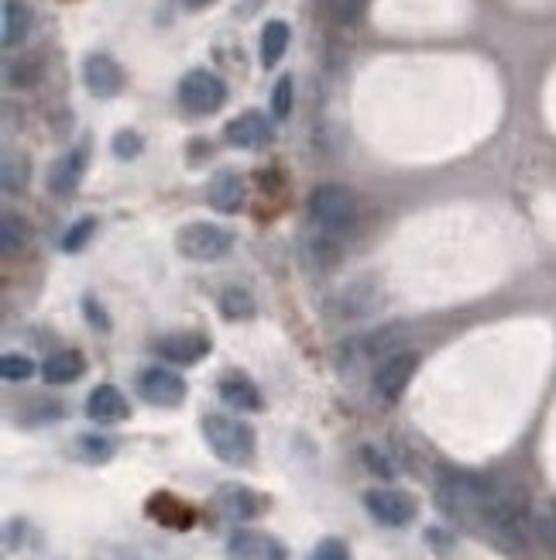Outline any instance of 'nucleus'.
Wrapping results in <instances>:
<instances>
[{
    "instance_id": "nucleus-1",
    "label": "nucleus",
    "mask_w": 556,
    "mask_h": 560,
    "mask_svg": "<svg viewBox=\"0 0 556 560\" xmlns=\"http://www.w3.org/2000/svg\"><path fill=\"white\" fill-rule=\"evenodd\" d=\"M203 437L210 444V450L223 464L244 468L255 458V430L237 417H223V412H210L203 420Z\"/></svg>"
},
{
    "instance_id": "nucleus-2",
    "label": "nucleus",
    "mask_w": 556,
    "mask_h": 560,
    "mask_svg": "<svg viewBox=\"0 0 556 560\" xmlns=\"http://www.w3.org/2000/svg\"><path fill=\"white\" fill-rule=\"evenodd\" d=\"M309 217H313V224L323 227V231L344 234L358 220V200L347 186H337V182L316 186V190L309 193Z\"/></svg>"
},
{
    "instance_id": "nucleus-3",
    "label": "nucleus",
    "mask_w": 556,
    "mask_h": 560,
    "mask_svg": "<svg viewBox=\"0 0 556 560\" xmlns=\"http://www.w3.org/2000/svg\"><path fill=\"white\" fill-rule=\"evenodd\" d=\"M491 485L474 474H447L437 485V502L453 520H481V509Z\"/></svg>"
},
{
    "instance_id": "nucleus-4",
    "label": "nucleus",
    "mask_w": 556,
    "mask_h": 560,
    "mask_svg": "<svg viewBox=\"0 0 556 560\" xmlns=\"http://www.w3.org/2000/svg\"><path fill=\"white\" fill-rule=\"evenodd\" d=\"M231 231H223L217 224H206V220H196V224H185L179 238H176V247L179 255L193 258V262H217L231 252Z\"/></svg>"
},
{
    "instance_id": "nucleus-5",
    "label": "nucleus",
    "mask_w": 556,
    "mask_h": 560,
    "mask_svg": "<svg viewBox=\"0 0 556 560\" xmlns=\"http://www.w3.org/2000/svg\"><path fill=\"white\" fill-rule=\"evenodd\" d=\"M223 100H227V87L210 69H193L179 82V103L190 114H214L223 107Z\"/></svg>"
},
{
    "instance_id": "nucleus-6",
    "label": "nucleus",
    "mask_w": 556,
    "mask_h": 560,
    "mask_svg": "<svg viewBox=\"0 0 556 560\" xmlns=\"http://www.w3.org/2000/svg\"><path fill=\"white\" fill-rule=\"evenodd\" d=\"M364 509L375 516V520L382 526H391V530H399V526H409L412 520H416V499H412L409 492H396V488H371L364 492Z\"/></svg>"
},
{
    "instance_id": "nucleus-7",
    "label": "nucleus",
    "mask_w": 556,
    "mask_h": 560,
    "mask_svg": "<svg viewBox=\"0 0 556 560\" xmlns=\"http://www.w3.org/2000/svg\"><path fill=\"white\" fill-rule=\"evenodd\" d=\"M416 368H419V355H416V351H396V355H388L375 368V392H378L385 403H399L402 392L412 382V376H416Z\"/></svg>"
},
{
    "instance_id": "nucleus-8",
    "label": "nucleus",
    "mask_w": 556,
    "mask_h": 560,
    "mask_svg": "<svg viewBox=\"0 0 556 560\" xmlns=\"http://www.w3.org/2000/svg\"><path fill=\"white\" fill-rule=\"evenodd\" d=\"M138 396L152 406L176 409L185 399V382L169 368H144L138 376Z\"/></svg>"
},
{
    "instance_id": "nucleus-9",
    "label": "nucleus",
    "mask_w": 556,
    "mask_h": 560,
    "mask_svg": "<svg viewBox=\"0 0 556 560\" xmlns=\"http://www.w3.org/2000/svg\"><path fill=\"white\" fill-rule=\"evenodd\" d=\"M223 135H227V141L234 144V149H264L275 131H272V120H268L264 114L244 111V114H237L231 124H227Z\"/></svg>"
},
{
    "instance_id": "nucleus-10",
    "label": "nucleus",
    "mask_w": 556,
    "mask_h": 560,
    "mask_svg": "<svg viewBox=\"0 0 556 560\" xmlns=\"http://www.w3.org/2000/svg\"><path fill=\"white\" fill-rule=\"evenodd\" d=\"M87 417L100 427H111L131 417V406L124 399V392L117 385H96L87 399Z\"/></svg>"
},
{
    "instance_id": "nucleus-11",
    "label": "nucleus",
    "mask_w": 556,
    "mask_h": 560,
    "mask_svg": "<svg viewBox=\"0 0 556 560\" xmlns=\"http://www.w3.org/2000/svg\"><path fill=\"white\" fill-rule=\"evenodd\" d=\"M82 79H87V90L100 100L117 97L124 90V73L111 55H90L87 66H82Z\"/></svg>"
},
{
    "instance_id": "nucleus-12",
    "label": "nucleus",
    "mask_w": 556,
    "mask_h": 560,
    "mask_svg": "<svg viewBox=\"0 0 556 560\" xmlns=\"http://www.w3.org/2000/svg\"><path fill=\"white\" fill-rule=\"evenodd\" d=\"M234 560H285V547L268 533H251V530H237L227 544Z\"/></svg>"
},
{
    "instance_id": "nucleus-13",
    "label": "nucleus",
    "mask_w": 556,
    "mask_h": 560,
    "mask_svg": "<svg viewBox=\"0 0 556 560\" xmlns=\"http://www.w3.org/2000/svg\"><path fill=\"white\" fill-rule=\"evenodd\" d=\"M217 509L227 516V520L247 523V520H255V516L261 512V499H258V495H255L251 488L227 482V485L217 488Z\"/></svg>"
},
{
    "instance_id": "nucleus-14",
    "label": "nucleus",
    "mask_w": 556,
    "mask_h": 560,
    "mask_svg": "<svg viewBox=\"0 0 556 560\" xmlns=\"http://www.w3.org/2000/svg\"><path fill=\"white\" fill-rule=\"evenodd\" d=\"M217 392H220V399L231 406V409H237V412H261V406H264L258 385L247 379V376H241V371H231V376H223L220 385H217Z\"/></svg>"
},
{
    "instance_id": "nucleus-15",
    "label": "nucleus",
    "mask_w": 556,
    "mask_h": 560,
    "mask_svg": "<svg viewBox=\"0 0 556 560\" xmlns=\"http://www.w3.org/2000/svg\"><path fill=\"white\" fill-rule=\"evenodd\" d=\"M155 347H158V355L172 365H196L199 358H206L210 341H206L203 334H169V338H161Z\"/></svg>"
},
{
    "instance_id": "nucleus-16",
    "label": "nucleus",
    "mask_w": 556,
    "mask_h": 560,
    "mask_svg": "<svg viewBox=\"0 0 556 560\" xmlns=\"http://www.w3.org/2000/svg\"><path fill=\"white\" fill-rule=\"evenodd\" d=\"M206 200H210L214 211L220 214H237L244 203V179L231 169H223L210 179V190H206Z\"/></svg>"
},
{
    "instance_id": "nucleus-17",
    "label": "nucleus",
    "mask_w": 556,
    "mask_h": 560,
    "mask_svg": "<svg viewBox=\"0 0 556 560\" xmlns=\"http://www.w3.org/2000/svg\"><path fill=\"white\" fill-rule=\"evenodd\" d=\"M82 173H87V149H73L69 155H62L55 162V169L49 176V186L55 196H69L76 193V186L82 182Z\"/></svg>"
},
{
    "instance_id": "nucleus-18",
    "label": "nucleus",
    "mask_w": 556,
    "mask_h": 560,
    "mask_svg": "<svg viewBox=\"0 0 556 560\" xmlns=\"http://www.w3.org/2000/svg\"><path fill=\"white\" fill-rule=\"evenodd\" d=\"M82 376H87V358L79 351H59V355L46 358V365H41V379L49 385H73Z\"/></svg>"
},
{
    "instance_id": "nucleus-19",
    "label": "nucleus",
    "mask_w": 556,
    "mask_h": 560,
    "mask_svg": "<svg viewBox=\"0 0 556 560\" xmlns=\"http://www.w3.org/2000/svg\"><path fill=\"white\" fill-rule=\"evenodd\" d=\"M288 38H293V31H288L285 21H268V25L261 28L258 55H261V66H264V69L279 66V59H282L285 49H288Z\"/></svg>"
},
{
    "instance_id": "nucleus-20",
    "label": "nucleus",
    "mask_w": 556,
    "mask_h": 560,
    "mask_svg": "<svg viewBox=\"0 0 556 560\" xmlns=\"http://www.w3.org/2000/svg\"><path fill=\"white\" fill-rule=\"evenodd\" d=\"M378 303H382L378 285L371 282V279H361V282H354L350 289H344V314H347V317H364V314H371V309H375Z\"/></svg>"
},
{
    "instance_id": "nucleus-21",
    "label": "nucleus",
    "mask_w": 556,
    "mask_h": 560,
    "mask_svg": "<svg viewBox=\"0 0 556 560\" xmlns=\"http://www.w3.org/2000/svg\"><path fill=\"white\" fill-rule=\"evenodd\" d=\"M28 28H31V11L21 0H4V49L21 46Z\"/></svg>"
},
{
    "instance_id": "nucleus-22",
    "label": "nucleus",
    "mask_w": 556,
    "mask_h": 560,
    "mask_svg": "<svg viewBox=\"0 0 556 560\" xmlns=\"http://www.w3.org/2000/svg\"><path fill=\"white\" fill-rule=\"evenodd\" d=\"M306 247H309V262H313L316 268H334L340 262V244H337L334 231H323L320 227V234L309 238Z\"/></svg>"
},
{
    "instance_id": "nucleus-23",
    "label": "nucleus",
    "mask_w": 556,
    "mask_h": 560,
    "mask_svg": "<svg viewBox=\"0 0 556 560\" xmlns=\"http://www.w3.org/2000/svg\"><path fill=\"white\" fill-rule=\"evenodd\" d=\"M28 238H31L28 220L17 214H4V220H0V247H4V255L21 252V247L28 244Z\"/></svg>"
},
{
    "instance_id": "nucleus-24",
    "label": "nucleus",
    "mask_w": 556,
    "mask_h": 560,
    "mask_svg": "<svg viewBox=\"0 0 556 560\" xmlns=\"http://www.w3.org/2000/svg\"><path fill=\"white\" fill-rule=\"evenodd\" d=\"M220 314L227 320H247V317H255V300H251V293H244V289H227V293L220 296Z\"/></svg>"
},
{
    "instance_id": "nucleus-25",
    "label": "nucleus",
    "mask_w": 556,
    "mask_h": 560,
    "mask_svg": "<svg viewBox=\"0 0 556 560\" xmlns=\"http://www.w3.org/2000/svg\"><path fill=\"white\" fill-rule=\"evenodd\" d=\"M148 509H152V516H158V520H161L165 526H190V523H193L190 509L179 506V502H172L169 495H158V499H152Z\"/></svg>"
},
{
    "instance_id": "nucleus-26",
    "label": "nucleus",
    "mask_w": 556,
    "mask_h": 560,
    "mask_svg": "<svg viewBox=\"0 0 556 560\" xmlns=\"http://www.w3.org/2000/svg\"><path fill=\"white\" fill-rule=\"evenodd\" d=\"M28 186V158L25 155H8L4 158V190L8 193H25Z\"/></svg>"
},
{
    "instance_id": "nucleus-27",
    "label": "nucleus",
    "mask_w": 556,
    "mask_h": 560,
    "mask_svg": "<svg viewBox=\"0 0 556 560\" xmlns=\"http://www.w3.org/2000/svg\"><path fill=\"white\" fill-rule=\"evenodd\" d=\"M93 231H96V220L93 217H82V220H76L69 231H66V238H62V252H82V247H87V241L93 238Z\"/></svg>"
},
{
    "instance_id": "nucleus-28",
    "label": "nucleus",
    "mask_w": 556,
    "mask_h": 560,
    "mask_svg": "<svg viewBox=\"0 0 556 560\" xmlns=\"http://www.w3.org/2000/svg\"><path fill=\"white\" fill-rule=\"evenodd\" d=\"M367 0H326V11L337 25H354V21L364 17Z\"/></svg>"
},
{
    "instance_id": "nucleus-29",
    "label": "nucleus",
    "mask_w": 556,
    "mask_h": 560,
    "mask_svg": "<svg viewBox=\"0 0 556 560\" xmlns=\"http://www.w3.org/2000/svg\"><path fill=\"white\" fill-rule=\"evenodd\" d=\"M0 376H4V382H28L35 376V361L25 355H4L0 358Z\"/></svg>"
},
{
    "instance_id": "nucleus-30",
    "label": "nucleus",
    "mask_w": 556,
    "mask_h": 560,
    "mask_svg": "<svg viewBox=\"0 0 556 560\" xmlns=\"http://www.w3.org/2000/svg\"><path fill=\"white\" fill-rule=\"evenodd\" d=\"M288 114H293V76H282L272 90V117L285 120Z\"/></svg>"
},
{
    "instance_id": "nucleus-31",
    "label": "nucleus",
    "mask_w": 556,
    "mask_h": 560,
    "mask_svg": "<svg viewBox=\"0 0 556 560\" xmlns=\"http://www.w3.org/2000/svg\"><path fill=\"white\" fill-rule=\"evenodd\" d=\"M111 149H114L117 158H138L141 149H144V141H141L138 131H117L114 141H111Z\"/></svg>"
},
{
    "instance_id": "nucleus-32",
    "label": "nucleus",
    "mask_w": 556,
    "mask_h": 560,
    "mask_svg": "<svg viewBox=\"0 0 556 560\" xmlns=\"http://www.w3.org/2000/svg\"><path fill=\"white\" fill-rule=\"evenodd\" d=\"M309 560H350V550H347L344 540H337V536H326V540H320V544L313 547Z\"/></svg>"
},
{
    "instance_id": "nucleus-33",
    "label": "nucleus",
    "mask_w": 556,
    "mask_h": 560,
    "mask_svg": "<svg viewBox=\"0 0 556 560\" xmlns=\"http://www.w3.org/2000/svg\"><path fill=\"white\" fill-rule=\"evenodd\" d=\"M79 450L87 454L90 461H107L114 454V441L111 437H79Z\"/></svg>"
},
{
    "instance_id": "nucleus-34",
    "label": "nucleus",
    "mask_w": 556,
    "mask_h": 560,
    "mask_svg": "<svg viewBox=\"0 0 556 560\" xmlns=\"http://www.w3.org/2000/svg\"><path fill=\"white\" fill-rule=\"evenodd\" d=\"M361 458L371 471L382 474V479H396V464H391L378 447H361Z\"/></svg>"
},
{
    "instance_id": "nucleus-35",
    "label": "nucleus",
    "mask_w": 556,
    "mask_h": 560,
    "mask_svg": "<svg viewBox=\"0 0 556 560\" xmlns=\"http://www.w3.org/2000/svg\"><path fill=\"white\" fill-rule=\"evenodd\" d=\"M35 79H38V59H21L17 66H11L14 87H31Z\"/></svg>"
},
{
    "instance_id": "nucleus-36",
    "label": "nucleus",
    "mask_w": 556,
    "mask_h": 560,
    "mask_svg": "<svg viewBox=\"0 0 556 560\" xmlns=\"http://www.w3.org/2000/svg\"><path fill=\"white\" fill-rule=\"evenodd\" d=\"M82 309H87L90 327H96V330H111V320H107V314H103V306H96V300H93V296L82 300Z\"/></svg>"
},
{
    "instance_id": "nucleus-37",
    "label": "nucleus",
    "mask_w": 556,
    "mask_h": 560,
    "mask_svg": "<svg viewBox=\"0 0 556 560\" xmlns=\"http://www.w3.org/2000/svg\"><path fill=\"white\" fill-rule=\"evenodd\" d=\"M182 4H185V8H206L210 0H182Z\"/></svg>"
},
{
    "instance_id": "nucleus-38",
    "label": "nucleus",
    "mask_w": 556,
    "mask_h": 560,
    "mask_svg": "<svg viewBox=\"0 0 556 560\" xmlns=\"http://www.w3.org/2000/svg\"><path fill=\"white\" fill-rule=\"evenodd\" d=\"M553 509H556V506H553Z\"/></svg>"
}]
</instances>
